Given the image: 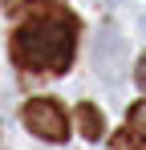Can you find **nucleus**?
Here are the masks:
<instances>
[{"label": "nucleus", "mask_w": 146, "mask_h": 150, "mask_svg": "<svg viewBox=\"0 0 146 150\" xmlns=\"http://www.w3.org/2000/svg\"><path fill=\"white\" fill-rule=\"evenodd\" d=\"M8 53L24 73H65L77 53V16L57 8L21 21L8 37Z\"/></svg>", "instance_id": "1"}, {"label": "nucleus", "mask_w": 146, "mask_h": 150, "mask_svg": "<svg viewBox=\"0 0 146 150\" xmlns=\"http://www.w3.org/2000/svg\"><path fill=\"white\" fill-rule=\"evenodd\" d=\"M24 126L45 142H65L69 138V114L57 98H33L24 105Z\"/></svg>", "instance_id": "2"}, {"label": "nucleus", "mask_w": 146, "mask_h": 150, "mask_svg": "<svg viewBox=\"0 0 146 150\" xmlns=\"http://www.w3.org/2000/svg\"><path fill=\"white\" fill-rule=\"evenodd\" d=\"M110 150H146V101L130 105V114H126V126L114 134Z\"/></svg>", "instance_id": "3"}, {"label": "nucleus", "mask_w": 146, "mask_h": 150, "mask_svg": "<svg viewBox=\"0 0 146 150\" xmlns=\"http://www.w3.org/2000/svg\"><path fill=\"white\" fill-rule=\"evenodd\" d=\"M65 8V0H4V12L8 16H41V12H57Z\"/></svg>", "instance_id": "4"}, {"label": "nucleus", "mask_w": 146, "mask_h": 150, "mask_svg": "<svg viewBox=\"0 0 146 150\" xmlns=\"http://www.w3.org/2000/svg\"><path fill=\"white\" fill-rule=\"evenodd\" d=\"M77 126H81V134H85L89 142H97V138L106 134V118H101V110H97L94 101H81V105H77Z\"/></svg>", "instance_id": "5"}, {"label": "nucleus", "mask_w": 146, "mask_h": 150, "mask_svg": "<svg viewBox=\"0 0 146 150\" xmlns=\"http://www.w3.org/2000/svg\"><path fill=\"white\" fill-rule=\"evenodd\" d=\"M134 81H138V89L146 93V53H142V61H138V69H134Z\"/></svg>", "instance_id": "6"}]
</instances>
